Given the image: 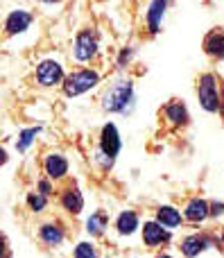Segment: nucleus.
Here are the masks:
<instances>
[{
  "label": "nucleus",
  "mask_w": 224,
  "mask_h": 258,
  "mask_svg": "<svg viewBox=\"0 0 224 258\" xmlns=\"http://www.w3.org/2000/svg\"><path fill=\"white\" fill-rule=\"evenodd\" d=\"M134 102V84L131 80H116L107 86L102 95V109L109 113H125Z\"/></svg>",
  "instance_id": "obj_1"
},
{
  "label": "nucleus",
  "mask_w": 224,
  "mask_h": 258,
  "mask_svg": "<svg viewBox=\"0 0 224 258\" xmlns=\"http://www.w3.org/2000/svg\"><path fill=\"white\" fill-rule=\"evenodd\" d=\"M197 98H199V104L204 107V111L215 113L217 109H222V102H220V86H217V77L213 75V73H206V75L199 77Z\"/></svg>",
  "instance_id": "obj_2"
},
{
  "label": "nucleus",
  "mask_w": 224,
  "mask_h": 258,
  "mask_svg": "<svg viewBox=\"0 0 224 258\" xmlns=\"http://www.w3.org/2000/svg\"><path fill=\"white\" fill-rule=\"evenodd\" d=\"M100 75L98 71H91V68H84V71H75L72 75H68L63 80V93L68 98H77V95L91 91L93 86H98Z\"/></svg>",
  "instance_id": "obj_3"
},
{
  "label": "nucleus",
  "mask_w": 224,
  "mask_h": 258,
  "mask_svg": "<svg viewBox=\"0 0 224 258\" xmlns=\"http://www.w3.org/2000/svg\"><path fill=\"white\" fill-rule=\"evenodd\" d=\"M75 59L77 61H91L98 54V39L91 30H82L75 36Z\"/></svg>",
  "instance_id": "obj_4"
},
{
  "label": "nucleus",
  "mask_w": 224,
  "mask_h": 258,
  "mask_svg": "<svg viewBox=\"0 0 224 258\" xmlns=\"http://www.w3.org/2000/svg\"><path fill=\"white\" fill-rule=\"evenodd\" d=\"M36 80H39L41 86H54L63 80V66L59 61H52V59H45V61L39 63L36 68Z\"/></svg>",
  "instance_id": "obj_5"
},
{
  "label": "nucleus",
  "mask_w": 224,
  "mask_h": 258,
  "mask_svg": "<svg viewBox=\"0 0 224 258\" xmlns=\"http://www.w3.org/2000/svg\"><path fill=\"white\" fill-rule=\"evenodd\" d=\"M122 143H120V134H118L116 125H104L102 127V134H100V154L109 156V159H113V156L120 152Z\"/></svg>",
  "instance_id": "obj_6"
},
{
  "label": "nucleus",
  "mask_w": 224,
  "mask_h": 258,
  "mask_svg": "<svg viewBox=\"0 0 224 258\" xmlns=\"http://www.w3.org/2000/svg\"><path fill=\"white\" fill-rule=\"evenodd\" d=\"M32 21L34 18L27 9H14V12H9L7 21H5V30H7V34H21L32 25Z\"/></svg>",
  "instance_id": "obj_7"
},
{
  "label": "nucleus",
  "mask_w": 224,
  "mask_h": 258,
  "mask_svg": "<svg viewBox=\"0 0 224 258\" xmlns=\"http://www.w3.org/2000/svg\"><path fill=\"white\" fill-rule=\"evenodd\" d=\"M208 215H211V204L202 197H193L184 209V218L188 222H204Z\"/></svg>",
  "instance_id": "obj_8"
},
{
  "label": "nucleus",
  "mask_w": 224,
  "mask_h": 258,
  "mask_svg": "<svg viewBox=\"0 0 224 258\" xmlns=\"http://www.w3.org/2000/svg\"><path fill=\"white\" fill-rule=\"evenodd\" d=\"M206 247H211V238L208 236H199V233H193V236H188V238H184L181 240V254H184L186 258H195V256H199Z\"/></svg>",
  "instance_id": "obj_9"
},
{
  "label": "nucleus",
  "mask_w": 224,
  "mask_h": 258,
  "mask_svg": "<svg viewBox=\"0 0 224 258\" xmlns=\"http://www.w3.org/2000/svg\"><path fill=\"white\" fill-rule=\"evenodd\" d=\"M170 240V233L168 229H163L159 222H145L143 227V242L147 247H157L161 242H168Z\"/></svg>",
  "instance_id": "obj_10"
},
{
  "label": "nucleus",
  "mask_w": 224,
  "mask_h": 258,
  "mask_svg": "<svg viewBox=\"0 0 224 258\" xmlns=\"http://www.w3.org/2000/svg\"><path fill=\"white\" fill-rule=\"evenodd\" d=\"M204 50H206V54H211V57H217V59L224 57V30L222 27L208 32L206 39H204Z\"/></svg>",
  "instance_id": "obj_11"
},
{
  "label": "nucleus",
  "mask_w": 224,
  "mask_h": 258,
  "mask_svg": "<svg viewBox=\"0 0 224 258\" xmlns=\"http://www.w3.org/2000/svg\"><path fill=\"white\" fill-rule=\"evenodd\" d=\"M43 168L50 179H61V177H66V172H68V161L63 159L61 154H48Z\"/></svg>",
  "instance_id": "obj_12"
},
{
  "label": "nucleus",
  "mask_w": 224,
  "mask_h": 258,
  "mask_svg": "<svg viewBox=\"0 0 224 258\" xmlns=\"http://www.w3.org/2000/svg\"><path fill=\"white\" fill-rule=\"evenodd\" d=\"M166 9H168V5L161 3V0L147 5V14H145V16H147V27L152 34H157L159 27H161V21H163V16H166Z\"/></svg>",
  "instance_id": "obj_13"
},
{
  "label": "nucleus",
  "mask_w": 224,
  "mask_h": 258,
  "mask_svg": "<svg viewBox=\"0 0 224 258\" xmlns=\"http://www.w3.org/2000/svg\"><path fill=\"white\" fill-rule=\"evenodd\" d=\"M61 206L68 211V213H82V209H84V197H82V192L77 190V188H66V190L61 192Z\"/></svg>",
  "instance_id": "obj_14"
},
{
  "label": "nucleus",
  "mask_w": 224,
  "mask_h": 258,
  "mask_svg": "<svg viewBox=\"0 0 224 258\" xmlns=\"http://www.w3.org/2000/svg\"><path fill=\"white\" fill-rule=\"evenodd\" d=\"M181 213L175 209V206H159L157 209V222L161 227H168V229H175L181 224Z\"/></svg>",
  "instance_id": "obj_15"
},
{
  "label": "nucleus",
  "mask_w": 224,
  "mask_h": 258,
  "mask_svg": "<svg viewBox=\"0 0 224 258\" xmlns=\"http://www.w3.org/2000/svg\"><path fill=\"white\" fill-rule=\"evenodd\" d=\"M116 229L120 236H131L138 229V215H136V211H122L116 220Z\"/></svg>",
  "instance_id": "obj_16"
},
{
  "label": "nucleus",
  "mask_w": 224,
  "mask_h": 258,
  "mask_svg": "<svg viewBox=\"0 0 224 258\" xmlns=\"http://www.w3.org/2000/svg\"><path fill=\"white\" fill-rule=\"evenodd\" d=\"M166 118H168V122L170 125H175V127H184L186 122H188V109L184 107L181 102H170L166 107Z\"/></svg>",
  "instance_id": "obj_17"
},
{
  "label": "nucleus",
  "mask_w": 224,
  "mask_h": 258,
  "mask_svg": "<svg viewBox=\"0 0 224 258\" xmlns=\"http://www.w3.org/2000/svg\"><path fill=\"white\" fill-rule=\"evenodd\" d=\"M107 227H109V218L102 211H95V213L86 220V231H89L91 236H102Z\"/></svg>",
  "instance_id": "obj_18"
},
{
  "label": "nucleus",
  "mask_w": 224,
  "mask_h": 258,
  "mask_svg": "<svg viewBox=\"0 0 224 258\" xmlns=\"http://www.w3.org/2000/svg\"><path fill=\"white\" fill-rule=\"evenodd\" d=\"M39 236H41V240L50 247H57L59 242L63 240V231L59 229V224H43V227L39 229Z\"/></svg>",
  "instance_id": "obj_19"
},
{
  "label": "nucleus",
  "mask_w": 224,
  "mask_h": 258,
  "mask_svg": "<svg viewBox=\"0 0 224 258\" xmlns=\"http://www.w3.org/2000/svg\"><path fill=\"white\" fill-rule=\"evenodd\" d=\"M41 132V127H30V129H23L18 134V141H16V150L18 152H27V147L34 143V136Z\"/></svg>",
  "instance_id": "obj_20"
},
{
  "label": "nucleus",
  "mask_w": 224,
  "mask_h": 258,
  "mask_svg": "<svg viewBox=\"0 0 224 258\" xmlns=\"http://www.w3.org/2000/svg\"><path fill=\"white\" fill-rule=\"evenodd\" d=\"M27 204H30L32 211L41 213V211L45 209V204H48V200H45L43 192H30V197H27Z\"/></svg>",
  "instance_id": "obj_21"
},
{
  "label": "nucleus",
  "mask_w": 224,
  "mask_h": 258,
  "mask_svg": "<svg viewBox=\"0 0 224 258\" xmlns=\"http://www.w3.org/2000/svg\"><path fill=\"white\" fill-rule=\"evenodd\" d=\"M75 258H98V251H95L93 242H80L75 247Z\"/></svg>",
  "instance_id": "obj_22"
},
{
  "label": "nucleus",
  "mask_w": 224,
  "mask_h": 258,
  "mask_svg": "<svg viewBox=\"0 0 224 258\" xmlns=\"http://www.w3.org/2000/svg\"><path fill=\"white\" fill-rule=\"evenodd\" d=\"M129 59H131V50H129V48H125V50L120 52V57H118V66H125V63L129 61Z\"/></svg>",
  "instance_id": "obj_23"
},
{
  "label": "nucleus",
  "mask_w": 224,
  "mask_h": 258,
  "mask_svg": "<svg viewBox=\"0 0 224 258\" xmlns=\"http://www.w3.org/2000/svg\"><path fill=\"white\" fill-rule=\"evenodd\" d=\"M39 190L43 192V195H48V192L52 190V186H50V181H39Z\"/></svg>",
  "instance_id": "obj_24"
},
{
  "label": "nucleus",
  "mask_w": 224,
  "mask_h": 258,
  "mask_svg": "<svg viewBox=\"0 0 224 258\" xmlns=\"http://www.w3.org/2000/svg\"><path fill=\"white\" fill-rule=\"evenodd\" d=\"M157 258H172V256H168V254H163V256H157Z\"/></svg>",
  "instance_id": "obj_25"
},
{
  "label": "nucleus",
  "mask_w": 224,
  "mask_h": 258,
  "mask_svg": "<svg viewBox=\"0 0 224 258\" xmlns=\"http://www.w3.org/2000/svg\"><path fill=\"white\" fill-rule=\"evenodd\" d=\"M220 111H222V116H224V104H222V109H220Z\"/></svg>",
  "instance_id": "obj_26"
}]
</instances>
